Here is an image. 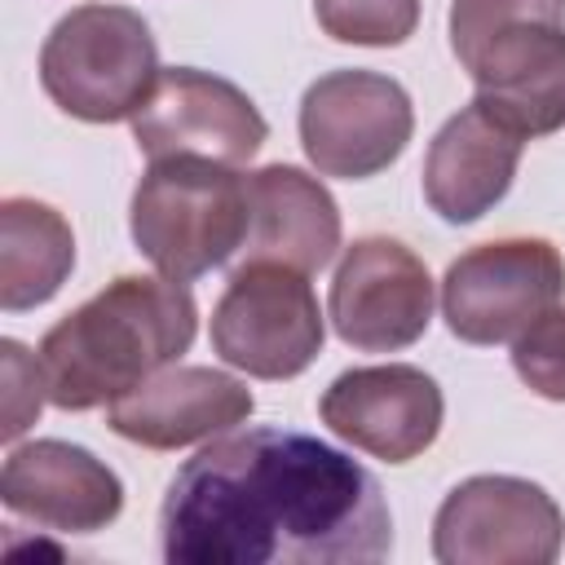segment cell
Wrapping results in <instances>:
<instances>
[{"label": "cell", "mask_w": 565, "mask_h": 565, "mask_svg": "<svg viewBox=\"0 0 565 565\" xmlns=\"http://www.w3.org/2000/svg\"><path fill=\"white\" fill-rule=\"evenodd\" d=\"M168 565H375L393 547L380 481L296 428L212 437L159 508Z\"/></svg>", "instance_id": "obj_1"}, {"label": "cell", "mask_w": 565, "mask_h": 565, "mask_svg": "<svg viewBox=\"0 0 565 565\" xmlns=\"http://www.w3.org/2000/svg\"><path fill=\"white\" fill-rule=\"evenodd\" d=\"M199 331V305L177 278L119 274L40 340V375L57 411H93L172 366Z\"/></svg>", "instance_id": "obj_2"}, {"label": "cell", "mask_w": 565, "mask_h": 565, "mask_svg": "<svg viewBox=\"0 0 565 565\" xmlns=\"http://www.w3.org/2000/svg\"><path fill=\"white\" fill-rule=\"evenodd\" d=\"M450 49L521 137L565 128V0H450Z\"/></svg>", "instance_id": "obj_3"}, {"label": "cell", "mask_w": 565, "mask_h": 565, "mask_svg": "<svg viewBox=\"0 0 565 565\" xmlns=\"http://www.w3.org/2000/svg\"><path fill=\"white\" fill-rule=\"evenodd\" d=\"M132 243L137 252L177 282H194L207 269L225 265L252 230L247 177L230 163L172 154L150 159L146 177L132 190Z\"/></svg>", "instance_id": "obj_4"}, {"label": "cell", "mask_w": 565, "mask_h": 565, "mask_svg": "<svg viewBox=\"0 0 565 565\" xmlns=\"http://www.w3.org/2000/svg\"><path fill=\"white\" fill-rule=\"evenodd\" d=\"M159 79V44L137 9L79 4L53 22L40 49L49 102L84 124L132 119Z\"/></svg>", "instance_id": "obj_5"}, {"label": "cell", "mask_w": 565, "mask_h": 565, "mask_svg": "<svg viewBox=\"0 0 565 565\" xmlns=\"http://www.w3.org/2000/svg\"><path fill=\"white\" fill-rule=\"evenodd\" d=\"M212 353L256 380H296L322 353V309L305 269L243 260L212 305Z\"/></svg>", "instance_id": "obj_6"}, {"label": "cell", "mask_w": 565, "mask_h": 565, "mask_svg": "<svg viewBox=\"0 0 565 565\" xmlns=\"http://www.w3.org/2000/svg\"><path fill=\"white\" fill-rule=\"evenodd\" d=\"M565 296V260L547 238H494L450 260L441 318L463 344H508Z\"/></svg>", "instance_id": "obj_7"}, {"label": "cell", "mask_w": 565, "mask_h": 565, "mask_svg": "<svg viewBox=\"0 0 565 565\" xmlns=\"http://www.w3.org/2000/svg\"><path fill=\"white\" fill-rule=\"evenodd\" d=\"M411 132V93L380 71H327L300 97V146L318 177L366 181L397 163Z\"/></svg>", "instance_id": "obj_8"}, {"label": "cell", "mask_w": 565, "mask_h": 565, "mask_svg": "<svg viewBox=\"0 0 565 565\" xmlns=\"http://www.w3.org/2000/svg\"><path fill=\"white\" fill-rule=\"evenodd\" d=\"M565 547V512L525 477L481 472L459 481L433 516L441 565H552Z\"/></svg>", "instance_id": "obj_9"}, {"label": "cell", "mask_w": 565, "mask_h": 565, "mask_svg": "<svg viewBox=\"0 0 565 565\" xmlns=\"http://www.w3.org/2000/svg\"><path fill=\"white\" fill-rule=\"evenodd\" d=\"M265 137L269 124L256 102L238 84L194 66L159 71L150 97L132 115V141L146 159L194 154L238 168L265 146Z\"/></svg>", "instance_id": "obj_10"}, {"label": "cell", "mask_w": 565, "mask_h": 565, "mask_svg": "<svg viewBox=\"0 0 565 565\" xmlns=\"http://www.w3.org/2000/svg\"><path fill=\"white\" fill-rule=\"evenodd\" d=\"M433 322L428 265L397 238L371 234L344 247L331 278V327L349 349L397 353Z\"/></svg>", "instance_id": "obj_11"}, {"label": "cell", "mask_w": 565, "mask_h": 565, "mask_svg": "<svg viewBox=\"0 0 565 565\" xmlns=\"http://www.w3.org/2000/svg\"><path fill=\"white\" fill-rule=\"evenodd\" d=\"M318 415L340 441L384 463H411L437 441L446 402L428 371L388 362L335 375L318 397Z\"/></svg>", "instance_id": "obj_12"}, {"label": "cell", "mask_w": 565, "mask_h": 565, "mask_svg": "<svg viewBox=\"0 0 565 565\" xmlns=\"http://www.w3.org/2000/svg\"><path fill=\"white\" fill-rule=\"evenodd\" d=\"M0 499L53 534H97L124 512V486L93 450L57 437L13 446L0 468Z\"/></svg>", "instance_id": "obj_13"}, {"label": "cell", "mask_w": 565, "mask_h": 565, "mask_svg": "<svg viewBox=\"0 0 565 565\" xmlns=\"http://www.w3.org/2000/svg\"><path fill=\"white\" fill-rule=\"evenodd\" d=\"M252 388L216 366H163L106 406L110 433L146 450H181L238 428L252 415Z\"/></svg>", "instance_id": "obj_14"}, {"label": "cell", "mask_w": 565, "mask_h": 565, "mask_svg": "<svg viewBox=\"0 0 565 565\" xmlns=\"http://www.w3.org/2000/svg\"><path fill=\"white\" fill-rule=\"evenodd\" d=\"M525 137L499 119L486 102H468L450 115L424 154V199L450 225L481 221L508 190L521 163Z\"/></svg>", "instance_id": "obj_15"}, {"label": "cell", "mask_w": 565, "mask_h": 565, "mask_svg": "<svg viewBox=\"0 0 565 565\" xmlns=\"http://www.w3.org/2000/svg\"><path fill=\"white\" fill-rule=\"evenodd\" d=\"M252 230L247 260H282L291 269L318 274L340 247V207L331 190L291 163H269L247 177Z\"/></svg>", "instance_id": "obj_16"}, {"label": "cell", "mask_w": 565, "mask_h": 565, "mask_svg": "<svg viewBox=\"0 0 565 565\" xmlns=\"http://www.w3.org/2000/svg\"><path fill=\"white\" fill-rule=\"evenodd\" d=\"M75 269L71 221L40 199L0 203V309L22 313L62 291Z\"/></svg>", "instance_id": "obj_17"}, {"label": "cell", "mask_w": 565, "mask_h": 565, "mask_svg": "<svg viewBox=\"0 0 565 565\" xmlns=\"http://www.w3.org/2000/svg\"><path fill=\"white\" fill-rule=\"evenodd\" d=\"M318 26L340 44L393 49L419 26V0H313Z\"/></svg>", "instance_id": "obj_18"}, {"label": "cell", "mask_w": 565, "mask_h": 565, "mask_svg": "<svg viewBox=\"0 0 565 565\" xmlns=\"http://www.w3.org/2000/svg\"><path fill=\"white\" fill-rule=\"evenodd\" d=\"M512 371L547 402H565V305L547 309L512 340Z\"/></svg>", "instance_id": "obj_19"}, {"label": "cell", "mask_w": 565, "mask_h": 565, "mask_svg": "<svg viewBox=\"0 0 565 565\" xmlns=\"http://www.w3.org/2000/svg\"><path fill=\"white\" fill-rule=\"evenodd\" d=\"M0 375H4V424H0V437L13 446L40 419V406H44L49 388H44V375H40V358H31L26 344H18V340H0Z\"/></svg>", "instance_id": "obj_20"}]
</instances>
